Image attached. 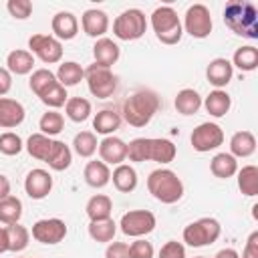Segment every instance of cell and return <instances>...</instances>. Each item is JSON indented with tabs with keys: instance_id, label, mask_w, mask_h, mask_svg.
Masks as SVG:
<instances>
[{
	"instance_id": "cell-1",
	"label": "cell",
	"mask_w": 258,
	"mask_h": 258,
	"mask_svg": "<svg viewBox=\"0 0 258 258\" xmlns=\"http://www.w3.org/2000/svg\"><path fill=\"white\" fill-rule=\"evenodd\" d=\"M177 155L173 141L159 139V137H135L127 143V157L129 161H157V163H171Z\"/></svg>"
},
{
	"instance_id": "cell-2",
	"label": "cell",
	"mask_w": 258,
	"mask_h": 258,
	"mask_svg": "<svg viewBox=\"0 0 258 258\" xmlns=\"http://www.w3.org/2000/svg\"><path fill=\"white\" fill-rule=\"evenodd\" d=\"M224 24L238 36L258 38V10L250 0H232L224 6Z\"/></svg>"
},
{
	"instance_id": "cell-3",
	"label": "cell",
	"mask_w": 258,
	"mask_h": 258,
	"mask_svg": "<svg viewBox=\"0 0 258 258\" xmlns=\"http://www.w3.org/2000/svg\"><path fill=\"white\" fill-rule=\"evenodd\" d=\"M159 109V97L151 89H139L123 101L121 113L131 127H145Z\"/></svg>"
},
{
	"instance_id": "cell-4",
	"label": "cell",
	"mask_w": 258,
	"mask_h": 258,
	"mask_svg": "<svg viewBox=\"0 0 258 258\" xmlns=\"http://www.w3.org/2000/svg\"><path fill=\"white\" fill-rule=\"evenodd\" d=\"M147 189L161 204H175L183 198V181L175 171L167 167H159L149 173Z\"/></svg>"
},
{
	"instance_id": "cell-5",
	"label": "cell",
	"mask_w": 258,
	"mask_h": 258,
	"mask_svg": "<svg viewBox=\"0 0 258 258\" xmlns=\"http://www.w3.org/2000/svg\"><path fill=\"white\" fill-rule=\"evenodd\" d=\"M151 28L163 44H177L183 36L181 20L171 6H157L151 12Z\"/></svg>"
},
{
	"instance_id": "cell-6",
	"label": "cell",
	"mask_w": 258,
	"mask_h": 258,
	"mask_svg": "<svg viewBox=\"0 0 258 258\" xmlns=\"http://www.w3.org/2000/svg\"><path fill=\"white\" fill-rule=\"evenodd\" d=\"M222 234V226L216 218H200L196 222H189L183 228V242L191 248H202L214 244Z\"/></svg>"
},
{
	"instance_id": "cell-7",
	"label": "cell",
	"mask_w": 258,
	"mask_h": 258,
	"mask_svg": "<svg viewBox=\"0 0 258 258\" xmlns=\"http://www.w3.org/2000/svg\"><path fill=\"white\" fill-rule=\"evenodd\" d=\"M147 30V18L139 8H127L113 20V34L119 40H137Z\"/></svg>"
},
{
	"instance_id": "cell-8",
	"label": "cell",
	"mask_w": 258,
	"mask_h": 258,
	"mask_svg": "<svg viewBox=\"0 0 258 258\" xmlns=\"http://www.w3.org/2000/svg\"><path fill=\"white\" fill-rule=\"evenodd\" d=\"M85 81H87L89 93L97 99H109L117 91V77L113 75V71L95 62L85 69Z\"/></svg>"
},
{
	"instance_id": "cell-9",
	"label": "cell",
	"mask_w": 258,
	"mask_h": 258,
	"mask_svg": "<svg viewBox=\"0 0 258 258\" xmlns=\"http://www.w3.org/2000/svg\"><path fill=\"white\" fill-rule=\"evenodd\" d=\"M155 224H157V220H155L153 212H149V210H129L127 214L121 216L119 228L125 236L143 238V236H147L155 230Z\"/></svg>"
},
{
	"instance_id": "cell-10",
	"label": "cell",
	"mask_w": 258,
	"mask_h": 258,
	"mask_svg": "<svg viewBox=\"0 0 258 258\" xmlns=\"http://www.w3.org/2000/svg\"><path fill=\"white\" fill-rule=\"evenodd\" d=\"M183 32L194 38H208L212 32V14L204 4H191L183 14Z\"/></svg>"
},
{
	"instance_id": "cell-11",
	"label": "cell",
	"mask_w": 258,
	"mask_h": 258,
	"mask_svg": "<svg viewBox=\"0 0 258 258\" xmlns=\"http://www.w3.org/2000/svg\"><path fill=\"white\" fill-rule=\"evenodd\" d=\"M28 48L44 64H54L62 58V42L52 34H32L28 38Z\"/></svg>"
},
{
	"instance_id": "cell-12",
	"label": "cell",
	"mask_w": 258,
	"mask_h": 258,
	"mask_svg": "<svg viewBox=\"0 0 258 258\" xmlns=\"http://www.w3.org/2000/svg\"><path fill=\"white\" fill-rule=\"evenodd\" d=\"M191 147L200 153H208V151H214L218 149L222 143H224V131L218 123H200L194 131H191Z\"/></svg>"
},
{
	"instance_id": "cell-13",
	"label": "cell",
	"mask_w": 258,
	"mask_h": 258,
	"mask_svg": "<svg viewBox=\"0 0 258 258\" xmlns=\"http://www.w3.org/2000/svg\"><path fill=\"white\" fill-rule=\"evenodd\" d=\"M67 236V224L60 218H44L32 224V238L40 244H58Z\"/></svg>"
},
{
	"instance_id": "cell-14",
	"label": "cell",
	"mask_w": 258,
	"mask_h": 258,
	"mask_svg": "<svg viewBox=\"0 0 258 258\" xmlns=\"http://www.w3.org/2000/svg\"><path fill=\"white\" fill-rule=\"evenodd\" d=\"M52 189V175L46 169H30L24 177V191L30 200H44Z\"/></svg>"
},
{
	"instance_id": "cell-15",
	"label": "cell",
	"mask_w": 258,
	"mask_h": 258,
	"mask_svg": "<svg viewBox=\"0 0 258 258\" xmlns=\"http://www.w3.org/2000/svg\"><path fill=\"white\" fill-rule=\"evenodd\" d=\"M99 155L101 161L107 165H121L127 159V143L121 137L115 135H107L101 143H99Z\"/></svg>"
},
{
	"instance_id": "cell-16",
	"label": "cell",
	"mask_w": 258,
	"mask_h": 258,
	"mask_svg": "<svg viewBox=\"0 0 258 258\" xmlns=\"http://www.w3.org/2000/svg\"><path fill=\"white\" fill-rule=\"evenodd\" d=\"M81 26H83V32L87 36H91V38H103L105 32L109 30V16H107L105 10L89 8L81 16Z\"/></svg>"
},
{
	"instance_id": "cell-17",
	"label": "cell",
	"mask_w": 258,
	"mask_h": 258,
	"mask_svg": "<svg viewBox=\"0 0 258 258\" xmlns=\"http://www.w3.org/2000/svg\"><path fill=\"white\" fill-rule=\"evenodd\" d=\"M232 77H234V67L228 58H222V56L212 58L206 67V79L216 89H224L232 81Z\"/></svg>"
},
{
	"instance_id": "cell-18",
	"label": "cell",
	"mask_w": 258,
	"mask_h": 258,
	"mask_svg": "<svg viewBox=\"0 0 258 258\" xmlns=\"http://www.w3.org/2000/svg\"><path fill=\"white\" fill-rule=\"evenodd\" d=\"M50 28H52V36L58 40H73L79 34V20L73 12L69 10H60L52 16L50 20Z\"/></svg>"
},
{
	"instance_id": "cell-19",
	"label": "cell",
	"mask_w": 258,
	"mask_h": 258,
	"mask_svg": "<svg viewBox=\"0 0 258 258\" xmlns=\"http://www.w3.org/2000/svg\"><path fill=\"white\" fill-rule=\"evenodd\" d=\"M26 117L24 105L16 99L0 97V127L2 129H12L18 127Z\"/></svg>"
},
{
	"instance_id": "cell-20",
	"label": "cell",
	"mask_w": 258,
	"mask_h": 258,
	"mask_svg": "<svg viewBox=\"0 0 258 258\" xmlns=\"http://www.w3.org/2000/svg\"><path fill=\"white\" fill-rule=\"evenodd\" d=\"M93 56H95V64H101V67L111 69L119 60L121 48L111 38L103 36V38H97V42L93 44Z\"/></svg>"
},
{
	"instance_id": "cell-21",
	"label": "cell",
	"mask_w": 258,
	"mask_h": 258,
	"mask_svg": "<svg viewBox=\"0 0 258 258\" xmlns=\"http://www.w3.org/2000/svg\"><path fill=\"white\" fill-rule=\"evenodd\" d=\"M44 163H48V167L54 169V171H64V169H69L71 163H73V151H71V147H69L64 141L52 139V147H50L48 157H46Z\"/></svg>"
},
{
	"instance_id": "cell-22",
	"label": "cell",
	"mask_w": 258,
	"mask_h": 258,
	"mask_svg": "<svg viewBox=\"0 0 258 258\" xmlns=\"http://www.w3.org/2000/svg\"><path fill=\"white\" fill-rule=\"evenodd\" d=\"M6 69L10 75H28L34 69V54L24 48H14L6 56Z\"/></svg>"
},
{
	"instance_id": "cell-23",
	"label": "cell",
	"mask_w": 258,
	"mask_h": 258,
	"mask_svg": "<svg viewBox=\"0 0 258 258\" xmlns=\"http://www.w3.org/2000/svg\"><path fill=\"white\" fill-rule=\"evenodd\" d=\"M202 105L206 107V111H208L212 117L220 119V117H224V115L230 111V107H232V97H230L224 89H214V91L202 101Z\"/></svg>"
},
{
	"instance_id": "cell-24",
	"label": "cell",
	"mask_w": 258,
	"mask_h": 258,
	"mask_svg": "<svg viewBox=\"0 0 258 258\" xmlns=\"http://www.w3.org/2000/svg\"><path fill=\"white\" fill-rule=\"evenodd\" d=\"M83 175H85L87 185H91L95 189H101V187H105L111 181V169H109V165L103 163V161H97V159L95 161H89L85 165Z\"/></svg>"
},
{
	"instance_id": "cell-25",
	"label": "cell",
	"mask_w": 258,
	"mask_h": 258,
	"mask_svg": "<svg viewBox=\"0 0 258 258\" xmlns=\"http://www.w3.org/2000/svg\"><path fill=\"white\" fill-rule=\"evenodd\" d=\"M111 179H113V185H115L119 191H123V194L133 191V189L137 187V181H139L135 167L129 165V163L117 165V167L113 169V173H111Z\"/></svg>"
},
{
	"instance_id": "cell-26",
	"label": "cell",
	"mask_w": 258,
	"mask_h": 258,
	"mask_svg": "<svg viewBox=\"0 0 258 258\" xmlns=\"http://www.w3.org/2000/svg\"><path fill=\"white\" fill-rule=\"evenodd\" d=\"M85 212L89 216L91 222H99V220H109L111 218V212H113V200L105 194H97L93 196L87 206H85Z\"/></svg>"
},
{
	"instance_id": "cell-27",
	"label": "cell",
	"mask_w": 258,
	"mask_h": 258,
	"mask_svg": "<svg viewBox=\"0 0 258 258\" xmlns=\"http://www.w3.org/2000/svg\"><path fill=\"white\" fill-rule=\"evenodd\" d=\"M256 151V137L250 131H236L230 139V155L238 157H250Z\"/></svg>"
},
{
	"instance_id": "cell-28",
	"label": "cell",
	"mask_w": 258,
	"mask_h": 258,
	"mask_svg": "<svg viewBox=\"0 0 258 258\" xmlns=\"http://www.w3.org/2000/svg\"><path fill=\"white\" fill-rule=\"evenodd\" d=\"M121 127V115L113 109H103L93 117V129L101 135H113Z\"/></svg>"
},
{
	"instance_id": "cell-29",
	"label": "cell",
	"mask_w": 258,
	"mask_h": 258,
	"mask_svg": "<svg viewBox=\"0 0 258 258\" xmlns=\"http://www.w3.org/2000/svg\"><path fill=\"white\" fill-rule=\"evenodd\" d=\"M210 171H212L216 177H220V179H228V177L236 175V171H238V161H236L234 155H230V153H226V151L216 153V155L212 157V161H210Z\"/></svg>"
},
{
	"instance_id": "cell-30",
	"label": "cell",
	"mask_w": 258,
	"mask_h": 258,
	"mask_svg": "<svg viewBox=\"0 0 258 258\" xmlns=\"http://www.w3.org/2000/svg\"><path fill=\"white\" fill-rule=\"evenodd\" d=\"M230 62H232V67H238L242 73H252L258 69V48L252 44L240 46V48H236Z\"/></svg>"
},
{
	"instance_id": "cell-31",
	"label": "cell",
	"mask_w": 258,
	"mask_h": 258,
	"mask_svg": "<svg viewBox=\"0 0 258 258\" xmlns=\"http://www.w3.org/2000/svg\"><path fill=\"white\" fill-rule=\"evenodd\" d=\"M83 79H85V69H83L79 62H75V60H64V62L58 64L56 81H58L64 89L79 85Z\"/></svg>"
},
{
	"instance_id": "cell-32",
	"label": "cell",
	"mask_w": 258,
	"mask_h": 258,
	"mask_svg": "<svg viewBox=\"0 0 258 258\" xmlns=\"http://www.w3.org/2000/svg\"><path fill=\"white\" fill-rule=\"evenodd\" d=\"M173 105H175L177 113H181V115H196L202 107V97L196 89H181L175 95Z\"/></svg>"
},
{
	"instance_id": "cell-33",
	"label": "cell",
	"mask_w": 258,
	"mask_h": 258,
	"mask_svg": "<svg viewBox=\"0 0 258 258\" xmlns=\"http://www.w3.org/2000/svg\"><path fill=\"white\" fill-rule=\"evenodd\" d=\"M64 113L71 121L83 123L91 117L93 107H91V101L85 99V97H69V101L64 103Z\"/></svg>"
},
{
	"instance_id": "cell-34",
	"label": "cell",
	"mask_w": 258,
	"mask_h": 258,
	"mask_svg": "<svg viewBox=\"0 0 258 258\" xmlns=\"http://www.w3.org/2000/svg\"><path fill=\"white\" fill-rule=\"evenodd\" d=\"M58 81H56V75L52 73V71H48V69H36V71H32V75H30V81H28V87H30V91L36 95V97H42L52 85H56Z\"/></svg>"
},
{
	"instance_id": "cell-35",
	"label": "cell",
	"mask_w": 258,
	"mask_h": 258,
	"mask_svg": "<svg viewBox=\"0 0 258 258\" xmlns=\"http://www.w3.org/2000/svg\"><path fill=\"white\" fill-rule=\"evenodd\" d=\"M22 218V202L16 196H8L4 200H0V222L10 226V224H18Z\"/></svg>"
},
{
	"instance_id": "cell-36",
	"label": "cell",
	"mask_w": 258,
	"mask_h": 258,
	"mask_svg": "<svg viewBox=\"0 0 258 258\" xmlns=\"http://www.w3.org/2000/svg\"><path fill=\"white\" fill-rule=\"evenodd\" d=\"M236 173H238V189L248 198L256 196L258 194V167L256 165H244Z\"/></svg>"
},
{
	"instance_id": "cell-37",
	"label": "cell",
	"mask_w": 258,
	"mask_h": 258,
	"mask_svg": "<svg viewBox=\"0 0 258 258\" xmlns=\"http://www.w3.org/2000/svg\"><path fill=\"white\" fill-rule=\"evenodd\" d=\"M24 147H26V151H28L30 157H34L38 161H46L48 151L52 147V139L46 137V135H42V133H32L28 137V141H26Z\"/></svg>"
},
{
	"instance_id": "cell-38",
	"label": "cell",
	"mask_w": 258,
	"mask_h": 258,
	"mask_svg": "<svg viewBox=\"0 0 258 258\" xmlns=\"http://www.w3.org/2000/svg\"><path fill=\"white\" fill-rule=\"evenodd\" d=\"M117 234V224L113 222V218L109 220H99V222H91L89 224V236L95 240V242H113Z\"/></svg>"
},
{
	"instance_id": "cell-39",
	"label": "cell",
	"mask_w": 258,
	"mask_h": 258,
	"mask_svg": "<svg viewBox=\"0 0 258 258\" xmlns=\"http://www.w3.org/2000/svg\"><path fill=\"white\" fill-rule=\"evenodd\" d=\"M38 129H40V133L46 135V137L58 135V133L64 129V117H62L58 111L50 109V111L42 113V117H40V121H38Z\"/></svg>"
},
{
	"instance_id": "cell-40",
	"label": "cell",
	"mask_w": 258,
	"mask_h": 258,
	"mask_svg": "<svg viewBox=\"0 0 258 258\" xmlns=\"http://www.w3.org/2000/svg\"><path fill=\"white\" fill-rule=\"evenodd\" d=\"M97 147H99V143H97V137H95L93 131H81V133H77L75 139H73V149H75V153L81 155V157H91V155H95Z\"/></svg>"
},
{
	"instance_id": "cell-41",
	"label": "cell",
	"mask_w": 258,
	"mask_h": 258,
	"mask_svg": "<svg viewBox=\"0 0 258 258\" xmlns=\"http://www.w3.org/2000/svg\"><path fill=\"white\" fill-rule=\"evenodd\" d=\"M6 232H8V252H22L28 246L30 232L24 226L10 224V226H6Z\"/></svg>"
},
{
	"instance_id": "cell-42",
	"label": "cell",
	"mask_w": 258,
	"mask_h": 258,
	"mask_svg": "<svg viewBox=\"0 0 258 258\" xmlns=\"http://www.w3.org/2000/svg\"><path fill=\"white\" fill-rule=\"evenodd\" d=\"M46 107H50V109H58V107H62L67 101H69V95H67V89L60 85V83H56V85H52L42 97H38Z\"/></svg>"
},
{
	"instance_id": "cell-43",
	"label": "cell",
	"mask_w": 258,
	"mask_h": 258,
	"mask_svg": "<svg viewBox=\"0 0 258 258\" xmlns=\"http://www.w3.org/2000/svg\"><path fill=\"white\" fill-rule=\"evenodd\" d=\"M22 147H24V143H22V139H20L18 133L6 131V133L0 135V153L2 155H8V157L18 155L22 151Z\"/></svg>"
},
{
	"instance_id": "cell-44",
	"label": "cell",
	"mask_w": 258,
	"mask_h": 258,
	"mask_svg": "<svg viewBox=\"0 0 258 258\" xmlns=\"http://www.w3.org/2000/svg\"><path fill=\"white\" fill-rule=\"evenodd\" d=\"M6 10L10 12L12 18L16 20H26L32 14V2L30 0H8Z\"/></svg>"
},
{
	"instance_id": "cell-45",
	"label": "cell",
	"mask_w": 258,
	"mask_h": 258,
	"mask_svg": "<svg viewBox=\"0 0 258 258\" xmlns=\"http://www.w3.org/2000/svg\"><path fill=\"white\" fill-rule=\"evenodd\" d=\"M153 254H155L153 244L143 238H137L135 242L129 244V258H153Z\"/></svg>"
},
{
	"instance_id": "cell-46",
	"label": "cell",
	"mask_w": 258,
	"mask_h": 258,
	"mask_svg": "<svg viewBox=\"0 0 258 258\" xmlns=\"http://www.w3.org/2000/svg\"><path fill=\"white\" fill-rule=\"evenodd\" d=\"M157 258H185V246L177 240H169L159 248Z\"/></svg>"
},
{
	"instance_id": "cell-47",
	"label": "cell",
	"mask_w": 258,
	"mask_h": 258,
	"mask_svg": "<svg viewBox=\"0 0 258 258\" xmlns=\"http://www.w3.org/2000/svg\"><path fill=\"white\" fill-rule=\"evenodd\" d=\"M105 258H129V244L127 242H109L105 250Z\"/></svg>"
},
{
	"instance_id": "cell-48",
	"label": "cell",
	"mask_w": 258,
	"mask_h": 258,
	"mask_svg": "<svg viewBox=\"0 0 258 258\" xmlns=\"http://www.w3.org/2000/svg\"><path fill=\"white\" fill-rule=\"evenodd\" d=\"M240 258H258V232H256V230L248 236L246 246H244Z\"/></svg>"
},
{
	"instance_id": "cell-49",
	"label": "cell",
	"mask_w": 258,
	"mask_h": 258,
	"mask_svg": "<svg viewBox=\"0 0 258 258\" xmlns=\"http://www.w3.org/2000/svg\"><path fill=\"white\" fill-rule=\"evenodd\" d=\"M12 89V75L6 67H0V97H4Z\"/></svg>"
},
{
	"instance_id": "cell-50",
	"label": "cell",
	"mask_w": 258,
	"mask_h": 258,
	"mask_svg": "<svg viewBox=\"0 0 258 258\" xmlns=\"http://www.w3.org/2000/svg\"><path fill=\"white\" fill-rule=\"evenodd\" d=\"M8 196H10V179L0 173V200H4Z\"/></svg>"
},
{
	"instance_id": "cell-51",
	"label": "cell",
	"mask_w": 258,
	"mask_h": 258,
	"mask_svg": "<svg viewBox=\"0 0 258 258\" xmlns=\"http://www.w3.org/2000/svg\"><path fill=\"white\" fill-rule=\"evenodd\" d=\"M8 252V232H6V226L2 228L0 226V254Z\"/></svg>"
},
{
	"instance_id": "cell-52",
	"label": "cell",
	"mask_w": 258,
	"mask_h": 258,
	"mask_svg": "<svg viewBox=\"0 0 258 258\" xmlns=\"http://www.w3.org/2000/svg\"><path fill=\"white\" fill-rule=\"evenodd\" d=\"M214 258H240V254H238L234 248H224V250H220Z\"/></svg>"
},
{
	"instance_id": "cell-53",
	"label": "cell",
	"mask_w": 258,
	"mask_h": 258,
	"mask_svg": "<svg viewBox=\"0 0 258 258\" xmlns=\"http://www.w3.org/2000/svg\"><path fill=\"white\" fill-rule=\"evenodd\" d=\"M196 258H206V256H196Z\"/></svg>"
}]
</instances>
